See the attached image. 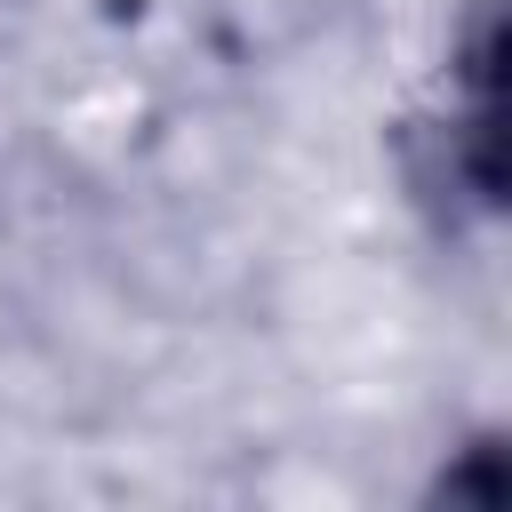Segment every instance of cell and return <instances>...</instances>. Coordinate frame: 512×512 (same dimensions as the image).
Masks as SVG:
<instances>
[{
    "label": "cell",
    "instance_id": "1",
    "mask_svg": "<svg viewBox=\"0 0 512 512\" xmlns=\"http://www.w3.org/2000/svg\"><path fill=\"white\" fill-rule=\"evenodd\" d=\"M400 200L440 232H488L504 216V0H464L432 88L384 128Z\"/></svg>",
    "mask_w": 512,
    "mask_h": 512
}]
</instances>
